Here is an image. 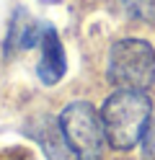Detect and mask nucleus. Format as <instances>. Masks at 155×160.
Instances as JSON below:
<instances>
[{"label": "nucleus", "instance_id": "1", "mask_svg": "<svg viewBox=\"0 0 155 160\" xmlns=\"http://www.w3.org/2000/svg\"><path fill=\"white\" fill-rule=\"evenodd\" d=\"M152 116V103L145 91L116 88L101 106V124L114 150H132L142 139Z\"/></svg>", "mask_w": 155, "mask_h": 160}, {"label": "nucleus", "instance_id": "2", "mask_svg": "<svg viewBox=\"0 0 155 160\" xmlns=\"http://www.w3.org/2000/svg\"><path fill=\"white\" fill-rule=\"evenodd\" d=\"M62 137L70 147V152L78 160H101L103 158V134L101 111H96L88 101H72L57 116Z\"/></svg>", "mask_w": 155, "mask_h": 160}, {"label": "nucleus", "instance_id": "3", "mask_svg": "<svg viewBox=\"0 0 155 160\" xmlns=\"http://www.w3.org/2000/svg\"><path fill=\"white\" fill-rule=\"evenodd\" d=\"M109 80L116 88L147 91L155 83V49L137 36L119 39L109 52Z\"/></svg>", "mask_w": 155, "mask_h": 160}, {"label": "nucleus", "instance_id": "4", "mask_svg": "<svg viewBox=\"0 0 155 160\" xmlns=\"http://www.w3.org/2000/svg\"><path fill=\"white\" fill-rule=\"evenodd\" d=\"M67 70V59H65V47L59 42V34L54 26H44L39 36V65H36V75L44 85H57L62 75Z\"/></svg>", "mask_w": 155, "mask_h": 160}, {"label": "nucleus", "instance_id": "5", "mask_svg": "<svg viewBox=\"0 0 155 160\" xmlns=\"http://www.w3.org/2000/svg\"><path fill=\"white\" fill-rule=\"evenodd\" d=\"M23 134L34 137L36 142L41 145L44 150V155L49 160H67V152L70 147L65 142V137H62V129H59V122L54 119H44V122H34V127H26Z\"/></svg>", "mask_w": 155, "mask_h": 160}, {"label": "nucleus", "instance_id": "6", "mask_svg": "<svg viewBox=\"0 0 155 160\" xmlns=\"http://www.w3.org/2000/svg\"><path fill=\"white\" fill-rule=\"evenodd\" d=\"M39 36H41V28L39 23L31 18L23 8H18L13 21H10L8 28V39H5V52L8 54H16V52H23V49L39 44Z\"/></svg>", "mask_w": 155, "mask_h": 160}, {"label": "nucleus", "instance_id": "7", "mask_svg": "<svg viewBox=\"0 0 155 160\" xmlns=\"http://www.w3.org/2000/svg\"><path fill=\"white\" fill-rule=\"evenodd\" d=\"M132 16L145 18V21H155V0H127Z\"/></svg>", "mask_w": 155, "mask_h": 160}, {"label": "nucleus", "instance_id": "8", "mask_svg": "<svg viewBox=\"0 0 155 160\" xmlns=\"http://www.w3.org/2000/svg\"><path fill=\"white\" fill-rule=\"evenodd\" d=\"M140 142H142V158L145 160H155V122L147 124V129H145Z\"/></svg>", "mask_w": 155, "mask_h": 160}, {"label": "nucleus", "instance_id": "9", "mask_svg": "<svg viewBox=\"0 0 155 160\" xmlns=\"http://www.w3.org/2000/svg\"><path fill=\"white\" fill-rule=\"evenodd\" d=\"M21 152H23V150H10V152H3V155H0V160H18ZM23 160H31V155H26Z\"/></svg>", "mask_w": 155, "mask_h": 160}]
</instances>
